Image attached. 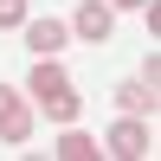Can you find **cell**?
Returning a JSON list of instances; mask_svg holds the SVG:
<instances>
[{
  "instance_id": "277c9868",
  "label": "cell",
  "mask_w": 161,
  "mask_h": 161,
  "mask_svg": "<svg viewBox=\"0 0 161 161\" xmlns=\"http://www.w3.org/2000/svg\"><path fill=\"white\" fill-rule=\"evenodd\" d=\"M19 39H26V52H32V58H58L64 39H71V26H64V19H32V13H26Z\"/></svg>"
},
{
  "instance_id": "6da1fadb",
  "label": "cell",
  "mask_w": 161,
  "mask_h": 161,
  "mask_svg": "<svg viewBox=\"0 0 161 161\" xmlns=\"http://www.w3.org/2000/svg\"><path fill=\"white\" fill-rule=\"evenodd\" d=\"M0 142H7V148H26V142H32V103L13 84H0Z\"/></svg>"
},
{
  "instance_id": "52a82bcc",
  "label": "cell",
  "mask_w": 161,
  "mask_h": 161,
  "mask_svg": "<svg viewBox=\"0 0 161 161\" xmlns=\"http://www.w3.org/2000/svg\"><path fill=\"white\" fill-rule=\"evenodd\" d=\"M52 155H64V161H97L103 148H97V136H84V129H64V136H58V148H52Z\"/></svg>"
},
{
  "instance_id": "9c48e42d",
  "label": "cell",
  "mask_w": 161,
  "mask_h": 161,
  "mask_svg": "<svg viewBox=\"0 0 161 161\" xmlns=\"http://www.w3.org/2000/svg\"><path fill=\"white\" fill-rule=\"evenodd\" d=\"M110 7H123V13H142V7H148V0H110Z\"/></svg>"
},
{
  "instance_id": "7a4b0ae2",
  "label": "cell",
  "mask_w": 161,
  "mask_h": 161,
  "mask_svg": "<svg viewBox=\"0 0 161 161\" xmlns=\"http://www.w3.org/2000/svg\"><path fill=\"white\" fill-rule=\"evenodd\" d=\"M155 142H148V116H123V123H110V136H103V155H123V161H142Z\"/></svg>"
},
{
  "instance_id": "ba28073f",
  "label": "cell",
  "mask_w": 161,
  "mask_h": 161,
  "mask_svg": "<svg viewBox=\"0 0 161 161\" xmlns=\"http://www.w3.org/2000/svg\"><path fill=\"white\" fill-rule=\"evenodd\" d=\"M26 13H32L26 0H0V32H19V26H26Z\"/></svg>"
},
{
  "instance_id": "5b68a950",
  "label": "cell",
  "mask_w": 161,
  "mask_h": 161,
  "mask_svg": "<svg viewBox=\"0 0 161 161\" xmlns=\"http://www.w3.org/2000/svg\"><path fill=\"white\" fill-rule=\"evenodd\" d=\"M64 90H71L64 64H58V58H32V77H26V97H32V103H45V97H64Z\"/></svg>"
},
{
  "instance_id": "8992f818",
  "label": "cell",
  "mask_w": 161,
  "mask_h": 161,
  "mask_svg": "<svg viewBox=\"0 0 161 161\" xmlns=\"http://www.w3.org/2000/svg\"><path fill=\"white\" fill-rule=\"evenodd\" d=\"M116 103H123V116H155V84L148 77H129V84H116Z\"/></svg>"
},
{
  "instance_id": "3957f363",
  "label": "cell",
  "mask_w": 161,
  "mask_h": 161,
  "mask_svg": "<svg viewBox=\"0 0 161 161\" xmlns=\"http://www.w3.org/2000/svg\"><path fill=\"white\" fill-rule=\"evenodd\" d=\"M64 26H71L77 39H90V45H103L110 26H116V7H110V0H77V13H71Z\"/></svg>"
}]
</instances>
